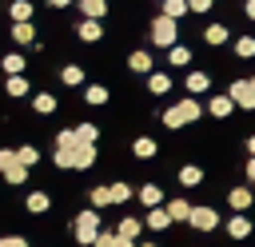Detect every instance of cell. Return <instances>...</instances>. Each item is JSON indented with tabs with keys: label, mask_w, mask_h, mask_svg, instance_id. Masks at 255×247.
I'll use <instances>...</instances> for the list:
<instances>
[{
	"label": "cell",
	"mask_w": 255,
	"mask_h": 247,
	"mask_svg": "<svg viewBox=\"0 0 255 247\" xmlns=\"http://www.w3.org/2000/svg\"><path fill=\"white\" fill-rule=\"evenodd\" d=\"M159 116V124L167 127V131H179V127H187V124H199L203 116H207V104H199V96H183L179 104H171V108H163V112H155Z\"/></svg>",
	"instance_id": "1"
},
{
	"label": "cell",
	"mask_w": 255,
	"mask_h": 247,
	"mask_svg": "<svg viewBox=\"0 0 255 247\" xmlns=\"http://www.w3.org/2000/svg\"><path fill=\"white\" fill-rule=\"evenodd\" d=\"M96 159H100V147L84 143V139L76 147H52V163L60 171H88V167H96Z\"/></svg>",
	"instance_id": "2"
},
{
	"label": "cell",
	"mask_w": 255,
	"mask_h": 247,
	"mask_svg": "<svg viewBox=\"0 0 255 247\" xmlns=\"http://www.w3.org/2000/svg\"><path fill=\"white\" fill-rule=\"evenodd\" d=\"M68 227H72V239H76L80 247H92V243H96V235L104 231V219H100V207H84V211H76Z\"/></svg>",
	"instance_id": "3"
},
{
	"label": "cell",
	"mask_w": 255,
	"mask_h": 247,
	"mask_svg": "<svg viewBox=\"0 0 255 247\" xmlns=\"http://www.w3.org/2000/svg\"><path fill=\"white\" fill-rule=\"evenodd\" d=\"M147 44H151V48H159V52L175 48V44H179V20H171V16H163V12H155V16H151V24H147Z\"/></svg>",
	"instance_id": "4"
},
{
	"label": "cell",
	"mask_w": 255,
	"mask_h": 247,
	"mask_svg": "<svg viewBox=\"0 0 255 247\" xmlns=\"http://www.w3.org/2000/svg\"><path fill=\"white\" fill-rule=\"evenodd\" d=\"M0 175H4V183H8V187H24V183H28V175H32V167H28V163H20L16 147H0Z\"/></svg>",
	"instance_id": "5"
},
{
	"label": "cell",
	"mask_w": 255,
	"mask_h": 247,
	"mask_svg": "<svg viewBox=\"0 0 255 247\" xmlns=\"http://www.w3.org/2000/svg\"><path fill=\"white\" fill-rule=\"evenodd\" d=\"M227 96L235 100L239 112H255V80H251V76H235V80L227 84Z\"/></svg>",
	"instance_id": "6"
},
{
	"label": "cell",
	"mask_w": 255,
	"mask_h": 247,
	"mask_svg": "<svg viewBox=\"0 0 255 247\" xmlns=\"http://www.w3.org/2000/svg\"><path fill=\"white\" fill-rule=\"evenodd\" d=\"M191 231H199V235H211L215 227H223V215L211 207V203H195V211H191V223H187Z\"/></svg>",
	"instance_id": "7"
},
{
	"label": "cell",
	"mask_w": 255,
	"mask_h": 247,
	"mask_svg": "<svg viewBox=\"0 0 255 247\" xmlns=\"http://www.w3.org/2000/svg\"><path fill=\"white\" fill-rule=\"evenodd\" d=\"M128 72H131V76H151V72H155V52H151V44L128 52Z\"/></svg>",
	"instance_id": "8"
},
{
	"label": "cell",
	"mask_w": 255,
	"mask_h": 247,
	"mask_svg": "<svg viewBox=\"0 0 255 247\" xmlns=\"http://www.w3.org/2000/svg\"><path fill=\"white\" fill-rule=\"evenodd\" d=\"M8 36H12V44H16V48H32V44L40 40L36 20H12V24H8Z\"/></svg>",
	"instance_id": "9"
},
{
	"label": "cell",
	"mask_w": 255,
	"mask_h": 247,
	"mask_svg": "<svg viewBox=\"0 0 255 247\" xmlns=\"http://www.w3.org/2000/svg\"><path fill=\"white\" fill-rule=\"evenodd\" d=\"M251 231H255V223H251V215H247V211H235V215L223 223V235H227V239H235V243H243Z\"/></svg>",
	"instance_id": "10"
},
{
	"label": "cell",
	"mask_w": 255,
	"mask_h": 247,
	"mask_svg": "<svg viewBox=\"0 0 255 247\" xmlns=\"http://www.w3.org/2000/svg\"><path fill=\"white\" fill-rule=\"evenodd\" d=\"M76 40H84V44H100V40H104V20L80 16V20H76Z\"/></svg>",
	"instance_id": "11"
},
{
	"label": "cell",
	"mask_w": 255,
	"mask_h": 247,
	"mask_svg": "<svg viewBox=\"0 0 255 247\" xmlns=\"http://www.w3.org/2000/svg\"><path fill=\"white\" fill-rule=\"evenodd\" d=\"M239 108H235V100L227 96V92H215L211 100H207V116H215V120H231Z\"/></svg>",
	"instance_id": "12"
},
{
	"label": "cell",
	"mask_w": 255,
	"mask_h": 247,
	"mask_svg": "<svg viewBox=\"0 0 255 247\" xmlns=\"http://www.w3.org/2000/svg\"><path fill=\"white\" fill-rule=\"evenodd\" d=\"M135 199H139L143 207H163V203H167V195H163V187H159L155 179L139 183V187H135Z\"/></svg>",
	"instance_id": "13"
},
{
	"label": "cell",
	"mask_w": 255,
	"mask_h": 247,
	"mask_svg": "<svg viewBox=\"0 0 255 247\" xmlns=\"http://www.w3.org/2000/svg\"><path fill=\"white\" fill-rule=\"evenodd\" d=\"M251 203H255V187L251 183H239V187L227 191V207L231 211H251Z\"/></svg>",
	"instance_id": "14"
},
{
	"label": "cell",
	"mask_w": 255,
	"mask_h": 247,
	"mask_svg": "<svg viewBox=\"0 0 255 247\" xmlns=\"http://www.w3.org/2000/svg\"><path fill=\"white\" fill-rule=\"evenodd\" d=\"M227 40H231V28H227L223 20H211V24L203 28V44H207V48H223Z\"/></svg>",
	"instance_id": "15"
},
{
	"label": "cell",
	"mask_w": 255,
	"mask_h": 247,
	"mask_svg": "<svg viewBox=\"0 0 255 247\" xmlns=\"http://www.w3.org/2000/svg\"><path fill=\"white\" fill-rule=\"evenodd\" d=\"M24 211H28V215H48V211H52V195L40 191V187L28 191V195H24Z\"/></svg>",
	"instance_id": "16"
},
{
	"label": "cell",
	"mask_w": 255,
	"mask_h": 247,
	"mask_svg": "<svg viewBox=\"0 0 255 247\" xmlns=\"http://www.w3.org/2000/svg\"><path fill=\"white\" fill-rule=\"evenodd\" d=\"M143 223H147V231H155V235H163L175 219H171V211L167 207H147V215H143Z\"/></svg>",
	"instance_id": "17"
},
{
	"label": "cell",
	"mask_w": 255,
	"mask_h": 247,
	"mask_svg": "<svg viewBox=\"0 0 255 247\" xmlns=\"http://www.w3.org/2000/svg\"><path fill=\"white\" fill-rule=\"evenodd\" d=\"M183 88H187V96H203V92H211V76L199 72V68H191V72L183 76Z\"/></svg>",
	"instance_id": "18"
},
{
	"label": "cell",
	"mask_w": 255,
	"mask_h": 247,
	"mask_svg": "<svg viewBox=\"0 0 255 247\" xmlns=\"http://www.w3.org/2000/svg\"><path fill=\"white\" fill-rule=\"evenodd\" d=\"M4 96H8V100L32 96V80H28V76H4Z\"/></svg>",
	"instance_id": "19"
},
{
	"label": "cell",
	"mask_w": 255,
	"mask_h": 247,
	"mask_svg": "<svg viewBox=\"0 0 255 247\" xmlns=\"http://www.w3.org/2000/svg\"><path fill=\"white\" fill-rule=\"evenodd\" d=\"M24 68H28V56L24 52H4L0 56V72L4 76H24Z\"/></svg>",
	"instance_id": "20"
},
{
	"label": "cell",
	"mask_w": 255,
	"mask_h": 247,
	"mask_svg": "<svg viewBox=\"0 0 255 247\" xmlns=\"http://www.w3.org/2000/svg\"><path fill=\"white\" fill-rule=\"evenodd\" d=\"M131 155H135V159H155V155H159V139L135 135V139H131Z\"/></svg>",
	"instance_id": "21"
},
{
	"label": "cell",
	"mask_w": 255,
	"mask_h": 247,
	"mask_svg": "<svg viewBox=\"0 0 255 247\" xmlns=\"http://www.w3.org/2000/svg\"><path fill=\"white\" fill-rule=\"evenodd\" d=\"M143 227H147V223H143L139 215H124V219L116 223V231H120L124 239H131V243H139V235H143Z\"/></svg>",
	"instance_id": "22"
},
{
	"label": "cell",
	"mask_w": 255,
	"mask_h": 247,
	"mask_svg": "<svg viewBox=\"0 0 255 247\" xmlns=\"http://www.w3.org/2000/svg\"><path fill=\"white\" fill-rule=\"evenodd\" d=\"M60 84H64V88H84V84H88V72H84L80 64H64V68H60Z\"/></svg>",
	"instance_id": "23"
},
{
	"label": "cell",
	"mask_w": 255,
	"mask_h": 247,
	"mask_svg": "<svg viewBox=\"0 0 255 247\" xmlns=\"http://www.w3.org/2000/svg\"><path fill=\"white\" fill-rule=\"evenodd\" d=\"M143 88H147V92H151V96H167V92H171V76H167V72H159V68H155V72H151V76H143Z\"/></svg>",
	"instance_id": "24"
},
{
	"label": "cell",
	"mask_w": 255,
	"mask_h": 247,
	"mask_svg": "<svg viewBox=\"0 0 255 247\" xmlns=\"http://www.w3.org/2000/svg\"><path fill=\"white\" fill-rule=\"evenodd\" d=\"M56 108H60L56 92H32V112H36V116H52Z\"/></svg>",
	"instance_id": "25"
},
{
	"label": "cell",
	"mask_w": 255,
	"mask_h": 247,
	"mask_svg": "<svg viewBox=\"0 0 255 247\" xmlns=\"http://www.w3.org/2000/svg\"><path fill=\"white\" fill-rule=\"evenodd\" d=\"M163 207L171 211V219H175V223H191V211H195V203H187L183 195H175V199H167Z\"/></svg>",
	"instance_id": "26"
},
{
	"label": "cell",
	"mask_w": 255,
	"mask_h": 247,
	"mask_svg": "<svg viewBox=\"0 0 255 247\" xmlns=\"http://www.w3.org/2000/svg\"><path fill=\"white\" fill-rule=\"evenodd\" d=\"M108 100H112V92H108L104 84H84V104H88V108H104Z\"/></svg>",
	"instance_id": "27"
},
{
	"label": "cell",
	"mask_w": 255,
	"mask_h": 247,
	"mask_svg": "<svg viewBox=\"0 0 255 247\" xmlns=\"http://www.w3.org/2000/svg\"><path fill=\"white\" fill-rule=\"evenodd\" d=\"M175 179H179V187H199V183H203V167H199V163H183V167L175 171Z\"/></svg>",
	"instance_id": "28"
},
{
	"label": "cell",
	"mask_w": 255,
	"mask_h": 247,
	"mask_svg": "<svg viewBox=\"0 0 255 247\" xmlns=\"http://www.w3.org/2000/svg\"><path fill=\"white\" fill-rule=\"evenodd\" d=\"M88 203H92V207H100V211H104V207H112V183H96V187L88 191Z\"/></svg>",
	"instance_id": "29"
},
{
	"label": "cell",
	"mask_w": 255,
	"mask_h": 247,
	"mask_svg": "<svg viewBox=\"0 0 255 247\" xmlns=\"http://www.w3.org/2000/svg\"><path fill=\"white\" fill-rule=\"evenodd\" d=\"M8 20H36V4L32 0H12L8 4Z\"/></svg>",
	"instance_id": "30"
},
{
	"label": "cell",
	"mask_w": 255,
	"mask_h": 247,
	"mask_svg": "<svg viewBox=\"0 0 255 247\" xmlns=\"http://www.w3.org/2000/svg\"><path fill=\"white\" fill-rule=\"evenodd\" d=\"M159 12L171 20H183V16H191V4L187 0H159Z\"/></svg>",
	"instance_id": "31"
},
{
	"label": "cell",
	"mask_w": 255,
	"mask_h": 247,
	"mask_svg": "<svg viewBox=\"0 0 255 247\" xmlns=\"http://www.w3.org/2000/svg\"><path fill=\"white\" fill-rule=\"evenodd\" d=\"M80 16H92V20H104L108 16V0H76Z\"/></svg>",
	"instance_id": "32"
},
{
	"label": "cell",
	"mask_w": 255,
	"mask_h": 247,
	"mask_svg": "<svg viewBox=\"0 0 255 247\" xmlns=\"http://www.w3.org/2000/svg\"><path fill=\"white\" fill-rule=\"evenodd\" d=\"M167 64H171V68H191V48H187V44L167 48Z\"/></svg>",
	"instance_id": "33"
},
{
	"label": "cell",
	"mask_w": 255,
	"mask_h": 247,
	"mask_svg": "<svg viewBox=\"0 0 255 247\" xmlns=\"http://www.w3.org/2000/svg\"><path fill=\"white\" fill-rule=\"evenodd\" d=\"M231 48H235V56H239V60H255V36H235V40H231Z\"/></svg>",
	"instance_id": "34"
},
{
	"label": "cell",
	"mask_w": 255,
	"mask_h": 247,
	"mask_svg": "<svg viewBox=\"0 0 255 247\" xmlns=\"http://www.w3.org/2000/svg\"><path fill=\"white\" fill-rule=\"evenodd\" d=\"M128 199H135V187L124 179H112V203H128Z\"/></svg>",
	"instance_id": "35"
},
{
	"label": "cell",
	"mask_w": 255,
	"mask_h": 247,
	"mask_svg": "<svg viewBox=\"0 0 255 247\" xmlns=\"http://www.w3.org/2000/svg\"><path fill=\"white\" fill-rule=\"evenodd\" d=\"M16 155H20V163H28V167H36V163H40V147H36V143H20V147H16Z\"/></svg>",
	"instance_id": "36"
},
{
	"label": "cell",
	"mask_w": 255,
	"mask_h": 247,
	"mask_svg": "<svg viewBox=\"0 0 255 247\" xmlns=\"http://www.w3.org/2000/svg\"><path fill=\"white\" fill-rule=\"evenodd\" d=\"M76 135H80L84 143H100V127H96V124H88V120H84V124H76Z\"/></svg>",
	"instance_id": "37"
},
{
	"label": "cell",
	"mask_w": 255,
	"mask_h": 247,
	"mask_svg": "<svg viewBox=\"0 0 255 247\" xmlns=\"http://www.w3.org/2000/svg\"><path fill=\"white\" fill-rule=\"evenodd\" d=\"M76 143H80L76 127H60V131H56V147H76Z\"/></svg>",
	"instance_id": "38"
},
{
	"label": "cell",
	"mask_w": 255,
	"mask_h": 247,
	"mask_svg": "<svg viewBox=\"0 0 255 247\" xmlns=\"http://www.w3.org/2000/svg\"><path fill=\"white\" fill-rule=\"evenodd\" d=\"M187 4H191V16H207L215 0H187Z\"/></svg>",
	"instance_id": "39"
},
{
	"label": "cell",
	"mask_w": 255,
	"mask_h": 247,
	"mask_svg": "<svg viewBox=\"0 0 255 247\" xmlns=\"http://www.w3.org/2000/svg\"><path fill=\"white\" fill-rule=\"evenodd\" d=\"M0 247H32L24 235H0Z\"/></svg>",
	"instance_id": "40"
},
{
	"label": "cell",
	"mask_w": 255,
	"mask_h": 247,
	"mask_svg": "<svg viewBox=\"0 0 255 247\" xmlns=\"http://www.w3.org/2000/svg\"><path fill=\"white\" fill-rule=\"evenodd\" d=\"M243 175H247V183L255 187V155H247V163H243Z\"/></svg>",
	"instance_id": "41"
},
{
	"label": "cell",
	"mask_w": 255,
	"mask_h": 247,
	"mask_svg": "<svg viewBox=\"0 0 255 247\" xmlns=\"http://www.w3.org/2000/svg\"><path fill=\"white\" fill-rule=\"evenodd\" d=\"M76 0H48V8H56V12H64V8H72Z\"/></svg>",
	"instance_id": "42"
},
{
	"label": "cell",
	"mask_w": 255,
	"mask_h": 247,
	"mask_svg": "<svg viewBox=\"0 0 255 247\" xmlns=\"http://www.w3.org/2000/svg\"><path fill=\"white\" fill-rule=\"evenodd\" d=\"M243 16H247V20H255V0H243Z\"/></svg>",
	"instance_id": "43"
},
{
	"label": "cell",
	"mask_w": 255,
	"mask_h": 247,
	"mask_svg": "<svg viewBox=\"0 0 255 247\" xmlns=\"http://www.w3.org/2000/svg\"><path fill=\"white\" fill-rule=\"evenodd\" d=\"M243 147H247V155H255V135H247V143H243Z\"/></svg>",
	"instance_id": "44"
},
{
	"label": "cell",
	"mask_w": 255,
	"mask_h": 247,
	"mask_svg": "<svg viewBox=\"0 0 255 247\" xmlns=\"http://www.w3.org/2000/svg\"><path fill=\"white\" fill-rule=\"evenodd\" d=\"M135 247H163L159 239H143V243H135Z\"/></svg>",
	"instance_id": "45"
},
{
	"label": "cell",
	"mask_w": 255,
	"mask_h": 247,
	"mask_svg": "<svg viewBox=\"0 0 255 247\" xmlns=\"http://www.w3.org/2000/svg\"><path fill=\"white\" fill-rule=\"evenodd\" d=\"M251 80H255V76H251Z\"/></svg>",
	"instance_id": "46"
}]
</instances>
